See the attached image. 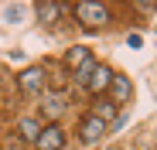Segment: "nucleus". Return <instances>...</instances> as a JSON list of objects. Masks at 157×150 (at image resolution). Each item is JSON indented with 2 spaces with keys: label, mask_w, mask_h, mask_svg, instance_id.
I'll use <instances>...</instances> for the list:
<instances>
[{
  "label": "nucleus",
  "mask_w": 157,
  "mask_h": 150,
  "mask_svg": "<svg viewBox=\"0 0 157 150\" xmlns=\"http://www.w3.org/2000/svg\"><path fill=\"white\" fill-rule=\"evenodd\" d=\"M75 17L86 24V28H102V24H109V10L102 4H92V0H86V4H75Z\"/></svg>",
  "instance_id": "1"
},
{
  "label": "nucleus",
  "mask_w": 157,
  "mask_h": 150,
  "mask_svg": "<svg viewBox=\"0 0 157 150\" xmlns=\"http://www.w3.org/2000/svg\"><path fill=\"white\" fill-rule=\"evenodd\" d=\"M34 147H38V150H62V147H65V130L55 126V123H51V126H44V130L38 133Z\"/></svg>",
  "instance_id": "2"
},
{
  "label": "nucleus",
  "mask_w": 157,
  "mask_h": 150,
  "mask_svg": "<svg viewBox=\"0 0 157 150\" xmlns=\"http://www.w3.org/2000/svg\"><path fill=\"white\" fill-rule=\"evenodd\" d=\"M109 82H113V72L106 68V65H92V72H89V79L82 82L92 96H99V92H106L109 89Z\"/></svg>",
  "instance_id": "3"
},
{
  "label": "nucleus",
  "mask_w": 157,
  "mask_h": 150,
  "mask_svg": "<svg viewBox=\"0 0 157 150\" xmlns=\"http://www.w3.org/2000/svg\"><path fill=\"white\" fill-rule=\"evenodd\" d=\"M17 82H21V89L28 92V96H38V92L44 89V68H41V65H31V68H24Z\"/></svg>",
  "instance_id": "4"
},
{
  "label": "nucleus",
  "mask_w": 157,
  "mask_h": 150,
  "mask_svg": "<svg viewBox=\"0 0 157 150\" xmlns=\"http://www.w3.org/2000/svg\"><path fill=\"white\" fill-rule=\"evenodd\" d=\"M65 65L75 68V72H82V68L92 65V51H89V48H82V44H75V48H68V51H65Z\"/></svg>",
  "instance_id": "5"
},
{
  "label": "nucleus",
  "mask_w": 157,
  "mask_h": 150,
  "mask_svg": "<svg viewBox=\"0 0 157 150\" xmlns=\"http://www.w3.org/2000/svg\"><path fill=\"white\" fill-rule=\"evenodd\" d=\"M102 133H106V123H102V119H96V116H89V119L82 123V130H78V137H82L86 143H96Z\"/></svg>",
  "instance_id": "6"
},
{
  "label": "nucleus",
  "mask_w": 157,
  "mask_h": 150,
  "mask_svg": "<svg viewBox=\"0 0 157 150\" xmlns=\"http://www.w3.org/2000/svg\"><path fill=\"white\" fill-rule=\"evenodd\" d=\"M109 92H113V99H116V103H126V99L133 96V85H130V79H126V75H113Z\"/></svg>",
  "instance_id": "7"
},
{
  "label": "nucleus",
  "mask_w": 157,
  "mask_h": 150,
  "mask_svg": "<svg viewBox=\"0 0 157 150\" xmlns=\"http://www.w3.org/2000/svg\"><path fill=\"white\" fill-rule=\"evenodd\" d=\"M58 14H62L58 4H38V17H41V24H55Z\"/></svg>",
  "instance_id": "8"
},
{
  "label": "nucleus",
  "mask_w": 157,
  "mask_h": 150,
  "mask_svg": "<svg viewBox=\"0 0 157 150\" xmlns=\"http://www.w3.org/2000/svg\"><path fill=\"white\" fill-rule=\"evenodd\" d=\"M92 116L102 119V123H109V119L116 116V106H113V103H96V106H92Z\"/></svg>",
  "instance_id": "9"
},
{
  "label": "nucleus",
  "mask_w": 157,
  "mask_h": 150,
  "mask_svg": "<svg viewBox=\"0 0 157 150\" xmlns=\"http://www.w3.org/2000/svg\"><path fill=\"white\" fill-rule=\"evenodd\" d=\"M38 133H41V126H38L31 116H24V119H21V137H24V140H38Z\"/></svg>",
  "instance_id": "10"
},
{
  "label": "nucleus",
  "mask_w": 157,
  "mask_h": 150,
  "mask_svg": "<svg viewBox=\"0 0 157 150\" xmlns=\"http://www.w3.org/2000/svg\"><path fill=\"white\" fill-rule=\"evenodd\" d=\"M62 109H65V103H62L58 96H55V99H48V103H44V113H48V116H58Z\"/></svg>",
  "instance_id": "11"
},
{
  "label": "nucleus",
  "mask_w": 157,
  "mask_h": 150,
  "mask_svg": "<svg viewBox=\"0 0 157 150\" xmlns=\"http://www.w3.org/2000/svg\"><path fill=\"white\" fill-rule=\"evenodd\" d=\"M21 14H24V10H21L17 4H14V7H7V21H10V24H17V21H21Z\"/></svg>",
  "instance_id": "12"
},
{
  "label": "nucleus",
  "mask_w": 157,
  "mask_h": 150,
  "mask_svg": "<svg viewBox=\"0 0 157 150\" xmlns=\"http://www.w3.org/2000/svg\"><path fill=\"white\" fill-rule=\"evenodd\" d=\"M126 44H130V48H140V44H144V38H140V34H130V38H126Z\"/></svg>",
  "instance_id": "13"
}]
</instances>
